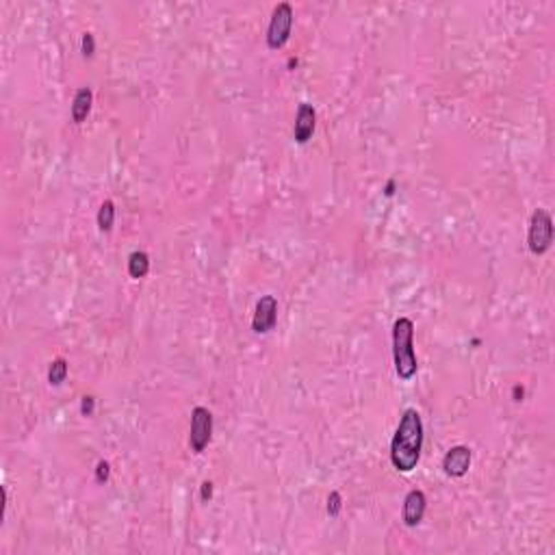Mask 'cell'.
<instances>
[{
  "label": "cell",
  "instance_id": "cell-3",
  "mask_svg": "<svg viewBox=\"0 0 555 555\" xmlns=\"http://www.w3.org/2000/svg\"><path fill=\"white\" fill-rule=\"evenodd\" d=\"M527 243L531 254L540 256L551 247L553 243V219L544 209H536L529 222V234H527Z\"/></svg>",
  "mask_w": 555,
  "mask_h": 555
},
{
  "label": "cell",
  "instance_id": "cell-8",
  "mask_svg": "<svg viewBox=\"0 0 555 555\" xmlns=\"http://www.w3.org/2000/svg\"><path fill=\"white\" fill-rule=\"evenodd\" d=\"M315 126H317V113L313 109V105L308 103H301L299 109H297V118H295V141L297 143H306L313 133H315Z\"/></svg>",
  "mask_w": 555,
  "mask_h": 555
},
{
  "label": "cell",
  "instance_id": "cell-16",
  "mask_svg": "<svg viewBox=\"0 0 555 555\" xmlns=\"http://www.w3.org/2000/svg\"><path fill=\"white\" fill-rule=\"evenodd\" d=\"M98 482H107V477H109V465L107 462H100L98 465Z\"/></svg>",
  "mask_w": 555,
  "mask_h": 555
},
{
  "label": "cell",
  "instance_id": "cell-7",
  "mask_svg": "<svg viewBox=\"0 0 555 555\" xmlns=\"http://www.w3.org/2000/svg\"><path fill=\"white\" fill-rule=\"evenodd\" d=\"M471 460H473L471 449L465 447V445H458V447H451L447 451V456L442 460V469L451 477H462V475H467V471L471 467Z\"/></svg>",
  "mask_w": 555,
  "mask_h": 555
},
{
  "label": "cell",
  "instance_id": "cell-13",
  "mask_svg": "<svg viewBox=\"0 0 555 555\" xmlns=\"http://www.w3.org/2000/svg\"><path fill=\"white\" fill-rule=\"evenodd\" d=\"M66 375H68V363H66L63 358H57L53 365H50V369H48V380H50V384H53V386L63 384V382H66Z\"/></svg>",
  "mask_w": 555,
  "mask_h": 555
},
{
  "label": "cell",
  "instance_id": "cell-15",
  "mask_svg": "<svg viewBox=\"0 0 555 555\" xmlns=\"http://www.w3.org/2000/svg\"><path fill=\"white\" fill-rule=\"evenodd\" d=\"M83 53H85V57L93 55V35L91 33H85V37H83Z\"/></svg>",
  "mask_w": 555,
  "mask_h": 555
},
{
  "label": "cell",
  "instance_id": "cell-10",
  "mask_svg": "<svg viewBox=\"0 0 555 555\" xmlns=\"http://www.w3.org/2000/svg\"><path fill=\"white\" fill-rule=\"evenodd\" d=\"M91 103H93V93H91L89 87H83V89L76 91L74 103H72V120H74L76 124H81V122L87 120V115H89V111H91Z\"/></svg>",
  "mask_w": 555,
  "mask_h": 555
},
{
  "label": "cell",
  "instance_id": "cell-5",
  "mask_svg": "<svg viewBox=\"0 0 555 555\" xmlns=\"http://www.w3.org/2000/svg\"><path fill=\"white\" fill-rule=\"evenodd\" d=\"M213 434V415L209 408L197 406L191 413V434H189V445L195 453H202L211 442Z\"/></svg>",
  "mask_w": 555,
  "mask_h": 555
},
{
  "label": "cell",
  "instance_id": "cell-1",
  "mask_svg": "<svg viewBox=\"0 0 555 555\" xmlns=\"http://www.w3.org/2000/svg\"><path fill=\"white\" fill-rule=\"evenodd\" d=\"M423 449V421L421 415L408 408L401 415L397 432L390 440V462L397 471L410 473L417 469Z\"/></svg>",
  "mask_w": 555,
  "mask_h": 555
},
{
  "label": "cell",
  "instance_id": "cell-2",
  "mask_svg": "<svg viewBox=\"0 0 555 555\" xmlns=\"http://www.w3.org/2000/svg\"><path fill=\"white\" fill-rule=\"evenodd\" d=\"M415 323L408 317H399L393 326V358L395 371L401 380H413L417 375V356L413 347Z\"/></svg>",
  "mask_w": 555,
  "mask_h": 555
},
{
  "label": "cell",
  "instance_id": "cell-18",
  "mask_svg": "<svg viewBox=\"0 0 555 555\" xmlns=\"http://www.w3.org/2000/svg\"><path fill=\"white\" fill-rule=\"evenodd\" d=\"M211 494H213V484L211 482H204L202 484V499H211Z\"/></svg>",
  "mask_w": 555,
  "mask_h": 555
},
{
  "label": "cell",
  "instance_id": "cell-14",
  "mask_svg": "<svg viewBox=\"0 0 555 555\" xmlns=\"http://www.w3.org/2000/svg\"><path fill=\"white\" fill-rule=\"evenodd\" d=\"M341 494L338 492H332L330 497H328V514L330 517H338V512H341Z\"/></svg>",
  "mask_w": 555,
  "mask_h": 555
},
{
  "label": "cell",
  "instance_id": "cell-11",
  "mask_svg": "<svg viewBox=\"0 0 555 555\" xmlns=\"http://www.w3.org/2000/svg\"><path fill=\"white\" fill-rule=\"evenodd\" d=\"M150 271V259L145 251H133L128 259V274L133 278H143Z\"/></svg>",
  "mask_w": 555,
  "mask_h": 555
},
{
  "label": "cell",
  "instance_id": "cell-17",
  "mask_svg": "<svg viewBox=\"0 0 555 555\" xmlns=\"http://www.w3.org/2000/svg\"><path fill=\"white\" fill-rule=\"evenodd\" d=\"M83 415H91L93 413V397H83Z\"/></svg>",
  "mask_w": 555,
  "mask_h": 555
},
{
  "label": "cell",
  "instance_id": "cell-6",
  "mask_svg": "<svg viewBox=\"0 0 555 555\" xmlns=\"http://www.w3.org/2000/svg\"><path fill=\"white\" fill-rule=\"evenodd\" d=\"M276 319H278V299L274 295L261 297V301L256 304L254 319H251V328H254V332H259V334L269 332L276 326Z\"/></svg>",
  "mask_w": 555,
  "mask_h": 555
},
{
  "label": "cell",
  "instance_id": "cell-12",
  "mask_svg": "<svg viewBox=\"0 0 555 555\" xmlns=\"http://www.w3.org/2000/svg\"><path fill=\"white\" fill-rule=\"evenodd\" d=\"M113 222H115V204L111 199H105L98 211V228L103 232H109L113 228Z\"/></svg>",
  "mask_w": 555,
  "mask_h": 555
},
{
  "label": "cell",
  "instance_id": "cell-4",
  "mask_svg": "<svg viewBox=\"0 0 555 555\" xmlns=\"http://www.w3.org/2000/svg\"><path fill=\"white\" fill-rule=\"evenodd\" d=\"M291 26H293V7L289 3H280L271 14V22L267 28V46L274 50L282 48L291 37Z\"/></svg>",
  "mask_w": 555,
  "mask_h": 555
},
{
  "label": "cell",
  "instance_id": "cell-9",
  "mask_svg": "<svg viewBox=\"0 0 555 555\" xmlns=\"http://www.w3.org/2000/svg\"><path fill=\"white\" fill-rule=\"evenodd\" d=\"M425 506H427L425 494L417 488L410 490L406 494V501H403V523L408 527H417L425 517Z\"/></svg>",
  "mask_w": 555,
  "mask_h": 555
}]
</instances>
